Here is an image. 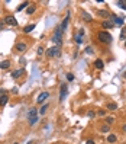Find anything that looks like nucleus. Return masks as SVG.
Instances as JSON below:
<instances>
[{
    "instance_id": "nucleus-1",
    "label": "nucleus",
    "mask_w": 126,
    "mask_h": 144,
    "mask_svg": "<svg viewBox=\"0 0 126 144\" xmlns=\"http://www.w3.org/2000/svg\"><path fill=\"white\" fill-rule=\"evenodd\" d=\"M97 38H99V41L100 42H103V44H110L112 42V35L109 33V32H99V35H97Z\"/></svg>"
},
{
    "instance_id": "nucleus-2",
    "label": "nucleus",
    "mask_w": 126,
    "mask_h": 144,
    "mask_svg": "<svg viewBox=\"0 0 126 144\" xmlns=\"http://www.w3.org/2000/svg\"><path fill=\"white\" fill-rule=\"evenodd\" d=\"M47 55L48 57H57V55H60V48L58 47L48 48L47 49Z\"/></svg>"
},
{
    "instance_id": "nucleus-3",
    "label": "nucleus",
    "mask_w": 126,
    "mask_h": 144,
    "mask_svg": "<svg viewBox=\"0 0 126 144\" xmlns=\"http://www.w3.org/2000/svg\"><path fill=\"white\" fill-rule=\"evenodd\" d=\"M61 36H63V31H61V28H57V31H55V33H54L52 41L57 42V44H61Z\"/></svg>"
},
{
    "instance_id": "nucleus-4",
    "label": "nucleus",
    "mask_w": 126,
    "mask_h": 144,
    "mask_svg": "<svg viewBox=\"0 0 126 144\" xmlns=\"http://www.w3.org/2000/svg\"><path fill=\"white\" fill-rule=\"evenodd\" d=\"M48 97H49V92H41V93L38 95V97H36V102H38V103H44Z\"/></svg>"
},
{
    "instance_id": "nucleus-5",
    "label": "nucleus",
    "mask_w": 126,
    "mask_h": 144,
    "mask_svg": "<svg viewBox=\"0 0 126 144\" xmlns=\"http://www.w3.org/2000/svg\"><path fill=\"white\" fill-rule=\"evenodd\" d=\"M4 23L12 25V26H17V20L15 19V16H6L4 17Z\"/></svg>"
},
{
    "instance_id": "nucleus-6",
    "label": "nucleus",
    "mask_w": 126,
    "mask_h": 144,
    "mask_svg": "<svg viewBox=\"0 0 126 144\" xmlns=\"http://www.w3.org/2000/svg\"><path fill=\"white\" fill-rule=\"evenodd\" d=\"M110 20L113 22V25H119V26H122L123 25V17H119V16H110Z\"/></svg>"
},
{
    "instance_id": "nucleus-7",
    "label": "nucleus",
    "mask_w": 126,
    "mask_h": 144,
    "mask_svg": "<svg viewBox=\"0 0 126 144\" xmlns=\"http://www.w3.org/2000/svg\"><path fill=\"white\" fill-rule=\"evenodd\" d=\"M68 22H70V12H68V13L65 15V17H64V20H63V23H61V26H60L63 32L67 29V26H68Z\"/></svg>"
},
{
    "instance_id": "nucleus-8",
    "label": "nucleus",
    "mask_w": 126,
    "mask_h": 144,
    "mask_svg": "<svg viewBox=\"0 0 126 144\" xmlns=\"http://www.w3.org/2000/svg\"><path fill=\"white\" fill-rule=\"evenodd\" d=\"M101 26H103L104 29H112L114 25H113V22H112L110 19H106V20H103V22H101Z\"/></svg>"
},
{
    "instance_id": "nucleus-9",
    "label": "nucleus",
    "mask_w": 126,
    "mask_h": 144,
    "mask_svg": "<svg viewBox=\"0 0 126 144\" xmlns=\"http://www.w3.org/2000/svg\"><path fill=\"white\" fill-rule=\"evenodd\" d=\"M26 49H28V45H26L25 42H17V44H16V51L23 52V51H26Z\"/></svg>"
},
{
    "instance_id": "nucleus-10",
    "label": "nucleus",
    "mask_w": 126,
    "mask_h": 144,
    "mask_svg": "<svg viewBox=\"0 0 126 144\" xmlns=\"http://www.w3.org/2000/svg\"><path fill=\"white\" fill-rule=\"evenodd\" d=\"M67 96V84H61V93H60V100L63 102Z\"/></svg>"
},
{
    "instance_id": "nucleus-11",
    "label": "nucleus",
    "mask_w": 126,
    "mask_h": 144,
    "mask_svg": "<svg viewBox=\"0 0 126 144\" xmlns=\"http://www.w3.org/2000/svg\"><path fill=\"white\" fill-rule=\"evenodd\" d=\"M35 118H38V111H36L35 108H32V109H29V113H28V119H35Z\"/></svg>"
},
{
    "instance_id": "nucleus-12",
    "label": "nucleus",
    "mask_w": 126,
    "mask_h": 144,
    "mask_svg": "<svg viewBox=\"0 0 126 144\" xmlns=\"http://www.w3.org/2000/svg\"><path fill=\"white\" fill-rule=\"evenodd\" d=\"M94 67L97 70H103L104 68V63H103V60H100V58H97L94 61Z\"/></svg>"
},
{
    "instance_id": "nucleus-13",
    "label": "nucleus",
    "mask_w": 126,
    "mask_h": 144,
    "mask_svg": "<svg viewBox=\"0 0 126 144\" xmlns=\"http://www.w3.org/2000/svg\"><path fill=\"white\" fill-rule=\"evenodd\" d=\"M23 73H25V70H23V68H19V70H15V71L12 73V77H13V79H19V77H20V76H22Z\"/></svg>"
},
{
    "instance_id": "nucleus-14",
    "label": "nucleus",
    "mask_w": 126,
    "mask_h": 144,
    "mask_svg": "<svg viewBox=\"0 0 126 144\" xmlns=\"http://www.w3.org/2000/svg\"><path fill=\"white\" fill-rule=\"evenodd\" d=\"M7 102H9V96L7 95H3L1 97H0V106H4Z\"/></svg>"
},
{
    "instance_id": "nucleus-15",
    "label": "nucleus",
    "mask_w": 126,
    "mask_h": 144,
    "mask_svg": "<svg viewBox=\"0 0 126 144\" xmlns=\"http://www.w3.org/2000/svg\"><path fill=\"white\" fill-rule=\"evenodd\" d=\"M33 29H35V23H31V25H28V26L23 28V32H25V33H29V32H32Z\"/></svg>"
},
{
    "instance_id": "nucleus-16",
    "label": "nucleus",
    "mask_w": 126,
    "mask_h": 144,
    "mask_svg": "<svg viewBox=\"0 0 126 144\" xmlns=\"http://www.w3.org/2000/svg\"><path fill=\"white\" fill-rule=\"evenodd\" d=\"M9 67H10V61H9V60H4V61L0 63V68H3V70H6V68H9Z\"/></svg>"
},
{
    "instance_id": "nucleus-17",
    "label": "nucleus",
    "mask_w": 126,
    "mask_h": 144,
    "mask_svg": "<svg viewBox=\"0 0 126 144\" xmlns=\"http://www.w3.org/2000/svg\"><path fill=\"white\" fill-rule=\"evenodd\" d=\"M97 15L101 16V17H109V16H110L107 10H99V12H97Z\"/></svg>"
},
{
    "instance_id": "nucleus-18",
    "label": "nucleus",
    "mask_w": 126,
    "mask_h": 144,
    "mask_svg": "<svg viewBox=\"0 0 126 144\" xmlns=\"http://www.w3.org/2000/svg\"><path fill=\"white\" fill-rule=\"evenodd\" d=\"M26 6H29V1H23V3H20V4L17 6V9H16V10H17V12H20V10H22L23 7H26Z\"/></svg>"
},
{
    "instance_id": "nucleus-19",
    "label": "nucleus",
    "mask_w": 126,
    "mask_h": 144,
    "mask_svg": "<svg viewBox=\"0 0 126 144\" xmlns=\"http://www.w3.org/2000/svg\"><path fill=\"white\" fill-rule=\"evenodd\" d=\"M81 15H83V17H84L86 22H90V20H91V15H88L87 12H81Z\"/></svg>"
},
{
    "instance_id": "nucleus-20",
    "label": "nucleus",
    "mask_w": 126,
    "mask_h": 144,
    "mask_svg": "<svg viewBox=\"0 0 126 144\" xmlns=\"http://www.w3.org/2000/svg\"><path fill=\"white\" fill-rule=\"evenodd\" d=\"M107 109H109V111H116V109H117V105H116V103H109V105H107Z\"/></svg>"
},
{
    "instance_id": "nucleus-21",
    "label": "nucleus",
    "mask_w": 126,
    "mask_h": 144,
    "mask_svg": "<svg viewBox=\"0 0 126 144\" xmlns=\"http://www.w3.org/2000/svg\"><path fill=\"white\" fill-rule=\"evenodd\" d=\"M107 141H109V143H114V141H116V135H114V134H109Z\"/></svg>"
},
{
    "instance_id": "nucleus-22",
    "label": "nucleus",
    "mask_w": 126,
    "mask_h": 144,
    "mask_svg": "<svg viewBox=\"0 0 126 144\" xmlns=\"http://www.w3.org/2000/svg\"><path fill=\"white\" fill-rule=\"evenodd\" d=\"M47 111H48V103H47V105H44V106L41 108L39 113H41V115H44V113H47Z\"/></svg>"
},
{
    "instance_id": "nucleus-23",
    "label": "nucleus",
    "mask_w": 126,
    "mask_h": 144,
    "mask_svg": "<svg viewBox=\"0 0 126 144\" xmlns=\"http://www.w3.org/2000/svg\"><path fill=\"white\" fill-rule=\"evenodd\" d=\"M120 39H126V26L122 28V32H120Z\"/></svg>"
},
{
    "instance_id": "nucleus-24",
    "label": "nucleus",
    "mask_w": 126,
    "mask_h": 144,
    "mask_svg": "<svg viewBox=\"0 0 126 144\" xmlns=\"http://www.w3.org/2000/svg\"><path fill=\"white\" fill-rule=\"evenodd\" d=\"M33 12H35V6H29V7L26 9V13H28V15H32Z\"/></svg>"
},
{
    "instance_id": "nucleus-25",
    "label": "nucleus",
    "mask_w": 126,
    "mask_h": 144,
    "mask_svg": "<svg viewBox=\"0 0 126 144\" xmlns=\"http://www.w3.org/2000/svg\"><path fill=\"white\" fill-rule=\"evenodd\" d=\"M67 80H68V81H73V80H74V74H73V73H67Z\"/></svg>"
},
{
    "instance_id": "nucleus-26",
    "label": "nucleus",
    "mask_w": 126,
    "mask_h": 144,
    "mask_svg": "<svg viewBox=\"0 0 126 144\" xmlns=\"http://www.w3.org/2000/svg\"><path fill=\"white\" fill-rule=\"evenodd\" d=\"M106 122H107V125H112V124L114 122V118H112V116H109V118H106Z\"/></svg>"
},
{
    "instance_id": "nucleus-27",
    "label": "nucleus",
    "mask_w": 126,
    "mask_h": 144,
    "mask_svg": "<svg viewBox=\"0 0 126 144\" xmlns=\"http://www.w3.org/2000/svg\"><path fill=\"white\" fill-rule=\"evenodd\" d=\"M84 52H87V54H93V48H91V47H87L86 49H84Z\"/></svg>"
},
{
    "instance_id": "nucleus-28",
    "label": "nucleus",
    "mask_w": 126,
    "mask_h": 144,
    "mask_svg": "<svg viewBox=\"0 0 126 144\" xmlns=\"http://www.w3.org/2000/svg\"><path fill=\"white\" fill-rule=\"evenodd\" d=\"M76 42H77V44H81V42H83V39H81L80 35H76Z\"/></svg>"
},
{
    "instance_id": "nucleus-29",
    "label": "nucleus",
    "mask_w": 126,
    "mask_h": 144,
    "mask_svg": "<svg viewBox=\"0 0 126 144\" xmlns=\"http://www.w3.org/2000/svg\"><path fill=\"white\" fill-rule=\"evenodd\" d=\"M101 131H103V132H107V131H109V125H103V127H101Z\"/></svg>"
},
{
    "instance_id": "nucleus-30",
    "label": "nucleus",
    "mask_w": 126,
    "mask_h": 144,
    "mask_svg": "<svg viewBox=\"0 0 126 144\" xmlns=\"http://www.w3.org/2000/svg\"><path fill=\"white\" fill-rule=\"evenodd\" d=\"M42 54H44V48L39 47V48H38V55H42Z\"/></svg>"
},
{
    "instance_id": "nucleus-31",
    "label": "nucleus",
    "mask_w": 126,
    "mask_h": 144,
    "mask_svg": "<svg viewBox=\"0 0 126 144\" xmlns=\"http://www.w3.org/2000/svg\"><path fill=\"white\" fill-rule=\"evenodd\" d=\"M99 115H100V116H104V115H106V111H99Z\"/></svg>"
},
{
    "instance_id": "nucleus-32",
    "label": "nucleus",
    "mask_w": 126,
    "mask_h": 144,
    "mask_svg": "<svg viewBox=\"0 0 126 144\" xmlns=\"http://www.w3.org/2000/svg\"><path fill=\"white\" fill-rule=\"evenodd\" d=\"M87 115H88V116H90V118H93V116H94L96 113H94V112H88V113H87Z\"/></svg>"
},
{
    "instance_id": "nucleus-33",
    "label": "nucleus",
    "mask_w": 126,
    "mask_h": 144,
    "mask_svg": "<svg viewBox=\"0 0 126 144\" xmlns=\"http://www.w3.org/2000/svg\"><path fill=\"white\" fill-rule=\"evenodd\" d=\"M86 144H96V143L93 141V140H87V141H86Z\"/></svg>"
},
{
    "instance_id": "nucleus-34",
    "label": "nucleus",
    "mask_w": 126,
    "mask_h": 144,
    "mask_svg": "<svg viewBox=\"0 0 126 144\" xmlns=\"http://www.w3.org/2000/svg\"><path fill=\"white\" fill-rule=\"evenodd\" d=\"M3 95H6V92H4V90H0V97H1Z\"/></svg>"
},
{
    "instance_id": "nucleus-35",
    "label": "nucleus",
    "mask_w": 126,
    "mask_h": 144,
    "mask_svg": "<svg viewBox=\"0 0 126 144\" xmlns=\"http://www.w3.org/2000/svg\"><path fill=\"white\" fill-rule=\"evenodd\" d=\"M123 131H125V132H126V124H125V125H123Z\"/></svg>"
},
{
    "instance_id": "nucleus-36",
    "label": "nucleus",
    "mask_w": 126,
    "mask_h": 144,
    "mask_svg": "<svg viewBox=\"0 0 126 144\" xmlns=\"http://www.w3.org/2000/svg\"><path fill=\"white\" fill-rule=\"evenodd\" d=\"M1 28H3V22H1V23H0V29H1Z\"/></svg>"
},
{
    "instance_id": "nucleus-37",
    "label": "nucleus",
    "mask_w": 126,
    "mask_h": 144,
    "mask_svg": "<svg viewBox=\"0 0 126 144\" xmlns=\"http://www.w3.org/2000/svg\"><path fill=\"white\" fill-rule=\"evenodd\" d=\"M123 76H125V77H126V71H125V73H123Z\"/></svg>"
},
{
    "instance_id": "nucleus-38",
    "label": "nucleus",
    "mask_w": 126,
    "mask_h": 144,
    "mask_svg": "<svg viewBox=\"0 0 126 144\" xmlns=\"http://www.w3.org/2000/svg\"><path fill=\"white\" fill-rule=\"evenodd\" d=\"M125 47H126V39H125Z\"/></svg>"
},
{
    "instance_id": "nucleus-39",
    "label": "nucleus",
    "mask_w": 126,
    "mask_h": 144,
    "mask_svg": "<svg viewBox=\"0 0 126 144\" xmlns=\"http://www.w3.org/2000/svg\"><path fill=\"white\" fill-rule=\"evenodd\" d=\"M15 144H19V143H15Z\"/></svg>"
}]
</instances>
